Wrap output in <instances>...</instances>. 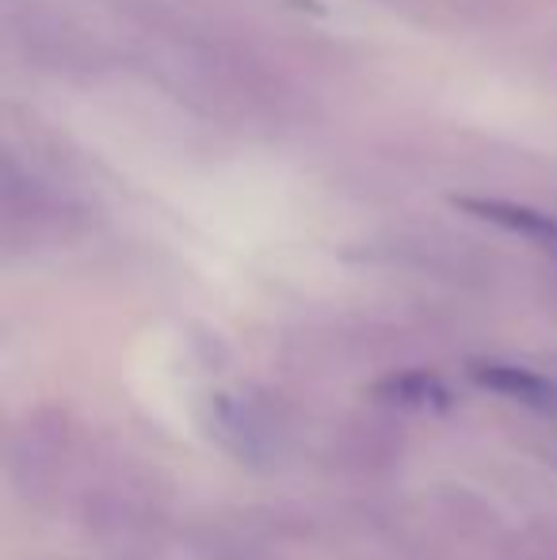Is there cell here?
Returning a JSON list of instances; mask_svg holds the SVG:
<instances>
[{"instance_id":"obj_3","label":"cell","mask_w":557,"mask_h":560,"mask_svg":"<svg viewBox=\"0 0 557 560\" xmlns=\"http://www.w3.org/2000/svg\"><path fill=\"white\" fill-rule=\"evenodd\" d=\"M386 405L397 408H413V412H446L451 408V385L443 382L431 370H397V374H386L379 385H374Z\"/></svg>"},{"instance_id":"obj_1","label":"cell","mask_w":557,"mask_h":560,"mask_svg":"<svg viewBox=\"0 0 557 560\" xmlns=\"http://www.w3.org/2000/svg\"><path fill=\"white\" fill-rule=\"evenodd\" d=\"M481 389L500 393L508 400H520L523 408H535V412H557V382L535 374L527 366H512V362H474L469 366Z\"/></svg>"},{"instance_id":"obj_2","label":"cell","mask_w":557,"mask_h":560,"mask_svg":"<svg viewBox=\"0 0 557 560\" xmlns=\"http://www.w3.org/2000/svg\"><path fill=\"white\" fill-rule=\"evenodd\" d=\"M454 207H462L466 214L481 218V222H489V225L508 229V233L523 236V241L538 244V248L557 256V218L554 214H543V210L523 207V202H508V199H454Z\"/></svg>"}]
</instances>
